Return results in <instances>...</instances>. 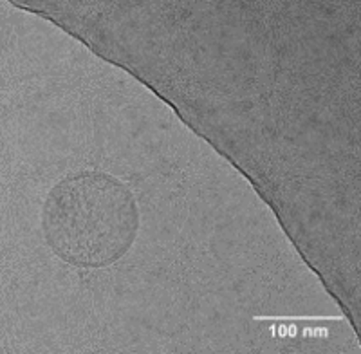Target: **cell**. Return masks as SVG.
<instances>
[{"instance_id":"6da1fadb","label":"cell","mask_w":361,"mask_h":354,"mask_svg":"<svg viewBox=\"0 0 361 354\" xmlns=\"http://www.w3.org/2000/svg\"><path fill=\"white\" fill-rule=\"evenodd\" d=\"M42 230L62 260L76 268H105L130 250L140 210L125 183L83 170L51 188L42 208Z\"/></svg>"},{"instance_id":"7a4b0ae2","label":"cell","mask_w":361,"mask_h":354,"mask_svg":"<svg viewBox=\"0 0 361 354\" xmlns=\"http://www.w3.org/2000/svg\"><path fill=\"white\" fill-rule=\"evenodd\" d=\"M253 320H262V322H283V320H305V322H312V320H340V317H255Z\"/></svg>"}]
</instances>
